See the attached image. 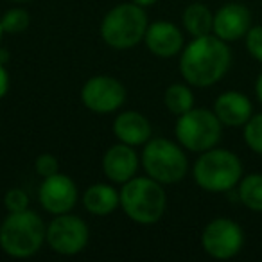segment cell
I'll return each instance as SVG.
<instances>
[{"label": "cell", "mask_w": 262, "mask_h": 262, "mask_svg": "<svg viewBox=\"0 0 262 262\" xmlns=\"http://www.w3.org/2000/svg\"><path fill=\"white\" fill-rule=\"evenodd\" d=\"M232 65V51L228 43L214 33L192 38L182 49L180 74L187 84L194 88H208L226 76Z\"/></svg>", "instance_id": "6da1fadb"}, {"label": "cell", "mask_w": 262, "mask_h": 262, "mask_svg": "<svg viewBox=\"0 0 262 262\" xmlns=\"http://www.w3.org/2000/svg\"><path fill=\"white\" fill-rule=\"evenodd\" d=\"M47 241V226L34 210L8 212L0 223V248L13 258H29Z\"/></svg>", "instance_id": "7a4b0ae2"}, {"label": "cell", "mask_w": 262, "mask_h": 262, "mask_svg": "<svg viewBox=\"0 0 262 262\" xmlns=\"http://www.w3.org/2000/svg\"><path fill=\"white\" fill-rule=\"evenodd\" d=\"M120 208L137 225H155L167 208V194L160 182L149 176H135L122 183Z\"/></svg>", "instance_id": "3957f363"}, {"label": "cell", "mask_w": 262, "mask_h": 262, "mask_svg": "<svg viewBox=\"0 0 262 262\" xmlns=\"http://www.w3.org/2000/svg\"><path fill=\"white\" fill-rule=\"evenodd\" d=\"M194 182L200 189L210 194L230 192L244 176L243 162L233 151L212 147L200 153L192 167Z\"/></svg>", "instance_id": "277c9868"}, {"label": "cell", "mask_w": 262, "mask_h": 262, "mask_svg": "<svg viewBox=\"0 0 262 262\" xmlns=\"http://www.w3.org/2000/svg\"><path fill=\"white\" fill-rule=\"evenodd\" d=\"M147 26V15L142 6L124 2L104 15L101 22V36L108 47L115 51H127L144 40Z\"/></svg>", "instance_id": "5b68a950"}, {"label": "cell", "mask_w": 262, "mask_h": 262, "mask_svg": "<svg viewBox=\"0 0 262 262\" xmlns=\"http://www.w3.org/2000/svg\"><path fill=\"white\" fill-rule=\"evenodd\" d=\"M142 167L149 178L162 185L182 182L189 171V160L180 144L164 137L149 139L142 149Z\"/></svg>", "instance_id": "8992f818"}, {"label": "cell", "mask_w": 262, "mask_h": 262, "mask_svg": "<svg viewBox=\"0 0 262 262\" xmlns=\"http://www.w3.org/2000/svg\"><path fill=\"white\" fill-rule=\"evenodd\" d=\"M178 144L187 151L203 153L219 146L223 137V124L214 110L196 108L178 115L174 126Z\"/></svg>", "instance_id": "52a82bcc"}, {"label": "cell", "mask_w": 262, "mask_h": 262, "mask_svg": "<svg viewBox=\"0 0 262 262\" xmlns=\"http://www.w3.org/2000/svg\"><path fill=\"white\" fill-rule=\"evenodd\" d=\"M201 246L205 253L217 260H228L241 253L244 246V232L239 223L230 217H215L201 232Z\"/></svg>", "instance_id": "ba28073f"}, {"label": "cell", "mask_w": 262, "mask_h": 262, "mask_svg": "<svg viewBox=\"0 0 262 262\" xmlns=\"http://www.w3.org/2000/svg\"><path fill=\"white\" fill-rule=\"evenodd\" d=\"M88 239H90V230L88 225L70 212L67 214L54 215L47 226V244L56 253L72 257L77 255L86 248Z\"/></svg>", "instance_id": "9c48e42d"}, {"label": "cell", "mask_w": 262, "mask_h": 262, "mask_svg": "<svg viewBox=\"0 0 262 262\" xmlns=\"http://www.w3.org/2000/svg\"><path fill=\"white\" fill-rule=\"evenodd\" d=\"M126 86L112 76H94L81 88V102L94 113H113L126 102Z\"/></svg>", "instance_id": "30bf717a"}, {"label": "cell", "mask_w": 262, "mask_h": 262, "mask_svg": "<svg viewBox=\"0 0 262 262\" xmlns=\"http://www.w3.org/2000/svg\"><path fill=\"white\" fill-rule=\"evenodd\" d=\"M38 200L49 214H67L77 203V187L70 176L56 172L49 178H43L38 190Z\"/></svg>", "instance_id": "8fae6325"}, {"label": "cell", "mask_w": 262, "mask_h": 262, "mask_svg": "<svg viewBox=\"0 0 262 262\" xmlns=\"http://www.w3.org/2000/svg\"><path fill=\"white\" fill-rule=\"evenodd\" d=\"M251 27V11L239 2H228L214 13V29L217 38L228 41H237L246 36Z\"/></svg>", "instance_id": "7c38bea8"}, {"label": "cell", "mask_w": 262, "mask_h": 262, "mask_svg": "<svg viewBox=\"0 0 262 262\" xmlns=\"http://www.w3.org/2000/svg\"><path fill=\"white\" fill-rule=\"evenodd\" d=\"M140 167V158L135 147L127 146L124 142L113 144L102 157V171L106 178L113 183H126L131 178H135Z\"/></svg>", "instance_id": "4fadbf2b"}, {"label": "cell", "mask_w": 262, "mask_h": 262, "mask_svg": "<svg viewBox=\"0 0 262 262\" xmlns=\"http://www.w3.org/2000/svg\"><path fill=\"white\" fill-rule=\"evenodd\" d=\"M214 113L223 126L243 127L253 115V104L243 92L226 90L219 94L214 101Z\"/></svg>", "instance_id": "5bb4252c"}, {"label": "cell", "mask_w": 262, "mask_h": 262, "mask_svg": "<svg viewBox=\"0 0 262 262\" xmlns=\"http://www.w3.org/2000/svg\"><path fill=\"white\" fill-rule=\"evenodd\" d=\"M144 41L151 54L158 56V58H172V56L180 54L182 49L185 47L182 29L171 22H164V20L147 26Z\"/></svg>", "instance_id": "9a60e30c"}, {"label": "cell", "mask_w": 262, "mask_h": 262, "mask_svg": "<svg viewBox=\"0 0 262 262\" xmlns=\"http://www.w3.org/2000/svg\"><path fill=\"white\" fill-rule=\"evenodd\" d=\"M113 133L119 139V142H124L127 146H144L151 139L153 127L146 115L139 112H122L113 120Z\"/></svg>", "instance_id": "2e32d148"}, {"label": "cell", "mask_w": 262, "mask_h": 262, "mask_svg": "<svg viewBox=\"0 0 262 262\" xmlns=\"http://www.w3.org/2000/svg\"><path fill=\"white\" fill-rule=\"evenodd\" d=\"M83 205L94 215H108L120 207V192L108 183H94L84 190Z\"/></svg>", "instance_id": "e0dca14e"}, {"label": "cell", "mask_w": 262, "mask_h": 262, "mask_svg": "<svg viewBox=\"0 0 262 262\" xmlns=\"http://www.w3.org/2000/svg\"><path fill=\"white\" fill-rule=\"evenodd\" d=\"M182 24L192 38L212 34V29H214V13L205 4L194 2V4H189L185 8V11L182 15Z\"/></svg>", "instance_id": "ac0fdd59"}, {"label": "cell", "mask_w": 262, "mask_h": 262, "mask_svg": "<svg viewBox=\"0 0 262 262\" xmlns=\"http://www.w3.org/2000/svg\"><path fill=\"white\" fill-rule=\"evenodd\" d=\"M237 198L251 212H262V172H250L237 183Z\"/></svg>", "instance_id": "d6986e66"}, {"label": "cell", "mask_w": 262, "mask_h": 262, "mask_svg": "<svg viewBox=\"0 0 262 262\" xmlns=\"http://www.w3.org/2000/svg\"><path fill=\"white\" fill-rule=\"evenodd\" d=\"M164 102L169 112L178 117V115L187 113L189 110H192L196 99H194V92L190 90V84L174 83L165 90Z\"/></svg>", "instance_id": "ffe728a7"}, {"label": "cell", "mask_w": 262, "mask_h": 262, "mask_svg": "<svg viewBox=\"0 0 262 262\" xmlns=\"http://www.w3.org/2000/svg\"><path fill=\"white\" fill-rule=\"evenodd\" d=\"M244 144L253 153L262 157V113H253L246 124L243 126Z\"/></svg>", "instance_id": "44dd1931"}, {"label": "cell", "mask_w": 262, "mask_h": 262, "mask_svg": "<svg viewBox=\"0 0 262 262\" xmlns=\"http://www.w3.org/2000/svg\"><path fill=\"white\" fill-rule=\"evenodd\" d=\"M0 24L4 27V33L8 34H20L29 27L31 16L26 9L22 8H11L2 15Z\"/></svg>", "instance_id": "7402d4cb"}, {"label": "cell", "mask_w": 262, "mask_h": 262, "mask_svg": "<svg viewBox=\"0 0 262 262\" xmlns=\"http://www.w3.org/2000/svg\"><path fill=\"white\" fill-rule=\"evenodd\" d=\"M246 51L255 61L262 63V26H251L244 36Z\"/></svg>", "instance_id": "603a6c76"}, {"label": "cell", "mask_w": 262, "mask_h": 262, "mask_svg": "<svg viewBox=\"0 0 262 262\" xmlns=\"http://www.w3.org/2000/svg\"><path fill=\"white\" fill-rule=\"evenodd\" d=\"M4 207L8 212H22L29 208V196L26 194V190L15 187L9 189L4 196Z\"/></svg>", "instance_id": "cb8c5ba5"}, {"label": "cell", "mask_w": 262, "mask_h": 262, "mask_svg": "<svg viewBox=\"0 0 262 262\" xmlns=\"http://www.w3.org/2000/svg\"><path fill=\"white\" fill-rule=\"evenodd\" d=\"M34 171L40 178H49V176L59 172V162L54 155L51 153H41L40 157L34 160Z\"/></svg>", "instance_id": "d4e9b609"}, {"label": "cell", "mask_w": 262, "mask_h": 262, "mask_svg": "<svg viewBox=\"0 0 262 262\" xmlns=\"http://www.w3.org/2000/svg\"><path fill=\"white\" fill-rule=\"evenodd\" d=\"M9 90V72L4 63H0V99L6 97Z\"/></svg>", "instance_id": "484cf974"}, {"label": "cell", "mask_w": 262, "mask_h": 262, "mask_svg": "<svg viewBox=\"0 0 262 262\" xmlns=\"http://www.w3.org/2000/svg\"><path fill=\"white\" fill-rule=\"evenodd\" d=\"M255 95H257L258 102L262 104V72L257 76V81H255Z\"/></svg>", "instance_id": "4316f807"}, {"label": "cell", "mask_w": 262, "mask_h": 262, "mask_svg": "<svg viewBox=\"0 0 262 262\" xmlns=\"http://www.w3.org/2000/svg\"><path fill=\"white\" fill-rule=\"evenodd\" d=\"M131 2H135V4L142 6V8H149V6L157 4L158 0H131Z\"/></svg>", "instance_id": "83f0119b"}, {"label": "cell", "mask_w": 262, "mask_h": 262, "mask_svg": "<svg viewBox=\"0 0 262 262\" xmlns=\"http://www.w3.org/2000/svg\"><path fill=\"white\" fill-rule=\"evenodd\" d=\"M8 58H9V52H8V51H4V49L0 47V63H4V65H6Z\"/></svg>", "instance_id": "f1b7e54d"}, {"label": "cell", "mask_w": 262, "mask_h": 262, "mask_svg": "<svg viewBox=\"0 0 262 262\" xmlns=\"http://www.w3.org/2000/svg\"><path fill=\"white\" fill-rule=\"evenodd\" d=\"M4 27H2V24H0V43H2V38H4Z\"/></svg>", "instance_id": "f546056e"}, {"label": "cell", "mask_w": 262, "mask_h": 262, "mask_svg": "<svg viewBox=\"0 0 262 262\" xmlns=\"http://www.w3.org/2000/svg\"><path fill=\"white\" fill-rule=\"evenodd\" d=\"M11 2H27V0H11Z\"/></svg>", "instance_id": "4dcf8cb0"}]
</instances>
